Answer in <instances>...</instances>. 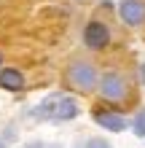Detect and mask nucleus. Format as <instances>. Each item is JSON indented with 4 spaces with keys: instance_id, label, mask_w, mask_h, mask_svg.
<instances>
[{
    "instance_id": "f257e3e1",
    "label": "nucleus",
    "mask_w": 145,
    "mask_h": 148,
    "mask_svg": "<svg viewBox=\"0 0 145 148\" xmlns=\"http://www.w3.org/2000/svg\"><path fill=\"white\" fill-rule=\"evenodd\" d=\"M67 84H70L75 92H91L97 86V70H94V65L83 62V59H75V62L67 67Z\"/></svg>"
},
{
    "instance_id": "f03ea898",
    "label": "nucleus",
    "mask_w": 145,
    "mask_h": 148,
    "mask_svg": "<svg viewBox=\"0 0 145 148\" xmlns=\"http://www.w3.org/2000/svg\"><path fill=\"white\" fill-rule=\"evenodd\" d=\"M97 84H99L102 97H105V100H113V102H121L126 97V92H129L124 75H118V73H105L102 78H97Z\"/></svg>"
},
{
    "instance_id": "7ed1b4c3",
    "label": "nucleus",
    "mask_w": 145,
    "mask_h": 148,
    "mask_svg": "<svg viewBox=\"0 0 145 148\" xmlns=\"http://www.w3.org/2000/svg\"><path fill=\"white\" fill-rule=\"evenodd\" d=\"M83 43H86L91 51L105 49L108 43H110V30H108V24L99 22V19H91V22L86 24V30H83Z\"/></svg>"
},
{
    "instance_id": "20e7f679",
    "label": "nucleus",
    "mask_w": 145,
    "mask_h": 148,
    "mask_svg": "<svg viewBox=\"0 0 145 148\" xmlns=\"http://www.w3.org/2000/svg\"><path fill=\"white\" fill-rule=\"evenodd\" d=\"M118 16L129 27H142L145 24V0H121Z\"/></svg>"
},
{
    "instance_id": "39448f33",
    "label": "nucleus",
    "mask_w": 145,
    "mask_h": 148,
    "mask_svg": "<svg viewBox=\"0 0 145 148\" xmlns=\"http://www.w3.org/2000/svg\"><path fill=\"white\" fill-rule=\"evenodd\" d=\"M78 116V102H75L73 97H62L59 94L57 97V105H54V116H51V121H70Z\"/></svg>"
},
{
    "instance_id": "423d86ee",
    "label": "nucleus",
    "mask_w": 145,
    "mask_h": 148,
    "mask_svg": "<svg viewBox=\"0 0 145 148\" xmlns=\"http://www.w3.org/2000/svg\"><path fill=\"white\" fill-rule=\"evenodd\" d=\"M0 89H5V92H22L24 89V75L19 67H3L0 70Z\"/></svg>"
},
{
    "instance_id": "0eeeda50",
    "label": "nucleus",
    "mask_w": 145,
    "mask_h": 148,
    "mask_svg": "<svg viewBox=\"0 0 145 148\" xmlns=\"http://www.w3.org/2000/svg\"><path fill=\"white\" fill-rule=\"evenodd\" d=\"M94 121L102 127V129H108V132H124L126 129V119L124 116H118V113H94Z\"/></svg>"
},
{
    "instance_id": "6e6552de",
    "label": "nucleus",
    "mask_w": 145,
    "mask_h": 148,
    "mask_svg": "<svg viewBox=\"0 0 145 148\" xmlns=\"http://www.w3.org/2000/svg\"><path fill=\"white\" fill-rule=\"evenodd\" d=\"M57 97H59V94H54V97L43 100V102H40V105H38L35 110L30 113V116H32V119H38V121H48L51 116H54V105H57Z\"/></svg>"
},
{
    "instance_id": "1a4fd4ad",
    "label": "nucleus",
    "mask_w": 145,
    "mask_h": 148,
    "mask_svg": "<svg viewBox=\"0 0 145 148\" xmlns=\"http://www.w3.org/2000/svg\"><path fill=\"white\" fill-rule=\"evenodd\" d=\"M132 129H134V135H137V137H145V110L137 113V119H134Z\"/></svg>"
},
{
    "instance_id": "9d476101",
    "label": "nucleus",
    "mask_w": 145,
    "mask_h": 148,
    "mask_svg": "<svg viewBox=\"0 0 145 148\" xmlns=\"http://www.w3.org/2000/svg\"><path fill=\"white\" fill-rule=\"evenodd\" d=\"M83 148H113V145H110L108 140H102V137H91V140L83 145Z\"/></svg>"
},
{
    "instance_id": "9b49d317",
    "label": "nucleus",
    "mask_w": 145,
    "mask_h": 148,
    "mask_svg": "<svg viewBox=\"0 0 145 148\" xmlns=\"http://www.w3.org/2000/svg\"><path fill=\"white\" fill-rule=\"evenodd\" d=\"M140 81H142V84H145V62H142V65H140Z\"/></svg>"
},
{
    "instance_id": "f8f14e48",
    "label": "nucleus",
    "mask_w": 145,
    "mask_h": 148,
    "mask_svg": "<svg viewBox=\"0 0 145 148\" xmlns=\"http://www.w3.org/2000/svg\"><path fill=\"white\" fill-rule=\"evenodd\" d=\"M0 70H3V54H0Z\"/></svg>"
},
{
    "instance_id": "ddd939ff",
    "label": "nucleus",
    "mask_w": 145,
    "mask_h": 148,
    "mask_svg": "<svg viewBox=\"0 0 145 148\" xmlns=\"http://www.w3.org/2000/svg\"><path fill=\"white\" fill-rule=\"evenodd\" d=\"M0 148H5V140H0Z\"/></svg>"
}]
</instances>
